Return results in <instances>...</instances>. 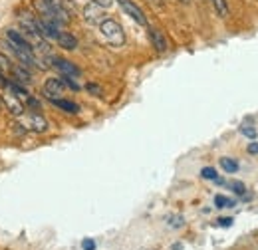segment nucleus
Instances as JSON below:
<instances>
[{"label":"nucleus","instance_id":"1","mask_svg":"<svg viewBox=\"0 0 258 250\" xmlns=\"http://www.w3.org/2000/svg\"><path fill=\"white\" fill-rule=\"evenodd\" d=\"M99 34L105 38V42H109L111 46H123L125 44V34L119 22L111 20V18H105L101 24H99Z\"/></svg>","mask_w":258,"mask_h":250},{"label":"nucleus","instance_id":"2","mask_svg":"<svg viewBox=\"0 0 258 250\" xmlns=\"http://www.w3.org/2000/svg\"><path fill=\"white\" fill-rule=\"evenodd\" d=\"M119 2V6H121V10L127 14L129 18H133L137 24H141V26H147V18H145V14H143V10L133 2V0H117Z\"/></svg>","mask_w":258,"mask_h":250},{"label":"nucleus","instance_id":"3","mask_svg":"<svg viewBox=\"0 0 258 250\" xmlns=\"http://www.w3.org/2000/svg\"><path fill=\"white\" fill-rule=\"evenodd\" d=\"M2 101H4V105L8 107V111H10L12 115H16V117H20V115L26 111V105L22 103V99H18L10 90H8L6 95H2Z\"/></svg>","mask_w":258,"mask_h":250},{"label":"nucleus","instance_id":"4","mask_svg":"<svg viewBox=\"0 0 258 250\" xmlns=\"http://www.w3.org/2000/svg\"><path fill=\"white\" fill-rule=\"evenodd\" d=\"M105 14H103V8L101 6H97L94 2H90L86 8H84V20L88 22V24H101L105 18H103Z\"/></svg>","mask_w":258,"mask_h":250},{"label":"nucleus","instance_id":"5","mask_svg":"<svg viewBox=\"0 0 258 250\" xmlns=\"http://www.w3.org/2000/svg\"><path fill=\"white\" fill-rule=\"evenodd\" d=\"M52 64H54V68L62 74V76H70V78H78L82 72H80V68L76 66V64H72L70 60H64V58H52Z\"/></svg>","mask_w":258,"mask_h":250},{"label":"nucleus","instance_id":"6","mask_svg":"<svg viewBox=\"0 0 258 250\" xmlns=\"http://www.w3.org/2000/svg\"><path fill=\"white\" fill-rule=\"evenodd\" d=\"M64 92H66V84L62 78H50V80H46L44 94L48 95V99L54 97V95H62Z\"/></svg>","mask_w":258,"mask_h":250},{"label":"nucleus","instance_id":"7","mask_svg":"<svg viewBox=\"0 0 258 250\" xmlns=\"http://www.w3.org/2000/svg\"><path fill=\"white\" fill-rule=\"evenodd\" d=\"M149 40H151V44H153V48L163 54V52H167L169 50V42H167V38H165V34L161 30H157V28H149Z\"/></svg>","mask_w":258,"mask_h":250},{"label":"nucleus","instance_id":"8","mask_svg":"<svg viewBox=\"0 0 258 250\" xmlns=\"http://www.w3.org/2000/svg\"><path fill=\"white\" fill-rule=\"evenodd\" d=\"M26 125H28L32 131H36V133H44V131L48 129V121H46L44 115H40L38 111H34V113H30V115L26 117Z\"/></svg>","mask_w":258,"mask_h":250},{"label":"nucleus","instance_id":"9","mask_svg":"<svg viewBox=\"0 0 258 250\" xmlns=\"http://www.w3.org/2000/svg\"><path fill=\"white\" fill-rule=\"evenodd\" d=\"M10 74H12V76H14V80H18L22 86L32 82V74H30V72H28V68H26V66H22V64H12Z\"/></svg>","mask_w":258,"mask_h":250},{"label":"nucleus","instance_id":"10","mask_svg":"<svg viewBox=\"0 0 258 250\" xmlns=\"http://www.w3.org/2000/svg\"><path fill=\"white\" fill-rule=\"evenodd\" d=\"M50 101H52L58 109L66 111V113H78V111H80V105H78V103H74V101H70V99H64V97H50Z\"/></svg>","mask_w":258,"mask_h":250},{"label":"nucleus","instance_id":"11","mask_svg":"<svg viewBox=\"0 0 258 250\" xmlns=\"http://www.w3.org/2000/svg\"><path fill=\"white\" fill-rule=\"evenodd\" d=\"M56 42H58V46L60 48H64V50H76L78 48V38L74 36V34H70V32H60V36L56 38Z\"/></svg>","mask_w":258,"mask_h":250},{"label":"nucleus","instance_id":"12","mask_svg":"<svg viewBox=\"0 0 258 250\" xmlns=\"http://www.w3.org/2000/svg\"><path fill=\"white\" fill-rule=\"evenodd\" d=\"M211 4L215 6V10H217V14H219L221 18H226V16H228V4H226V0H211Z\"/></svg>","mask_w":258,"mask_h":250},{"label":"nucleus","instance_id":"13","mask_svg":"<svg viewBox=\"0 0 258 250\" xmlns=\"http://www.w3.org/2000/svg\"><path fill=\"white\" fill-rule=\"evenodd\" d=\"M221 167L225 169L226 173H236L238 171V163L234 159H230V157H223L221 159Z\"/></svg>","mask_w":258,"mask_h":250},{"label":"nucleus","instance_id":"14","mask_svg":"<svg viewBox=\"0 0 258 250\" xmlns=\"http://www.w3.org/2000/svg\"><path fill=\"white\" fill-rule=\"evenodd\" d=\"M215 207L217 209H230V207H234V201L232 199H226L223 195H217L215 197Z\"/></svg>","mask_w":258,"mask_h":250},{"label":"nucleus","instance_id":"15","mask_svg":"<svg viewBox=\"0 0 258 250\" xmlns=\"http://www.w3.org/2000/svg\"><path fill=\"white\" fill-rule=\"evenodd\" d=\"M240 133H242L244 137H248V139H256V129H254V125L242 123L240 125Z\"/></svg>","mask_w":258,"mask_h":250},{"label":"nucleus","instance_id":"16","mask_svg":"<svg viewBox=\"0 0 258 250\" xmlns=\"http://www.w3.org/2000/svg\"><path fill=\"white\" fill-rule=\"evenodd\" d=\"M201 177H203V179H209V181H217V179H219V173H217V169H213V167H205V169L201 171Z\"/></svg>","mask_w":258,"mask_h":250},{"label":"nucleus","instance_id":"17","mask_svg":"<svg viewBox=\"0 0 258 250\" xmlns=\"http://www.w3.org/2000/svg\"><path fill=\"white\" fill-rule=\"evenodd\" d=\"M228 187L232 189L236 195H244V193H246V187H244V183H240V181H232Z\"/></svg>","mask_w":258,"mask_h":250},{"label":"nucleus","instance_id":"18","mask_svg":"<svg viewBox=\"0 0 258 250\" xmlns=\"http://www.w3.org/2000/svg\"><path fill=\"white\" fill-rule=\"evenodd\" d=\"M169 224L171 226H175V228H179V226H183L185 224V220H183V217H169Z\"/></svg>","mask_w":258,"mask_h":250},{"label":"nucleus","instance_id":"19","mask_svg":"<svg viewBox=\"0 0 258 250\" xmlns=\"http://www.w3.org/2000/svg\"><path fill=\"white\" fill-rule=\"evenodd\" d=\"M26 105H28V107H32V109H40V101H38L36 97H32V95H28Z\"/></svg>","mask_w":258,"mask_h":250},{"label":"nucleus","instance_id":"20","mask_svg":"<svg viewBox=\"0 0 258 250\" xmlns=\"http://www.w3.org/2000/svg\"><path fill=\"white\" fill-rule=\"evenodd\" d=\"M86 90H88L90 94H94V95H101V88H99V86H96V84H88V86H86Z\"/></svg>","mask_w":258,"mask_h":250},{"label":"nucleus","instance_id":"21","mask_svg":"<svg viewBox=\"0 0 258 250\" xmlns=\"http://www.w3.org/2000/svg\"><path fill=\"white\" fill-rule=\"evenodd\" d=\"M82 248L84 250H96V242H94L92 238H86V240L82 242Z\"/></svg>","mask_w":258,"mask_h":250},{"label":"nucleus","instance_id":"22","mask_svg":"<svg viewBox=\"0 0 258 250\" xmlns=\"http://www.w3.org/2000/svg\"><path fill=\"white\" fill-rule=\"evenodd\" d=\"M92 2H94V4H97V6H101V8H109V6H111L115 0H92Z\"/></svg>","mask_w":258,"mask_h":250},{"label":"nucleus","instance_id":"23","mask_svg":"<svg viewBox=\"0 0 258 250\" xmlns=\"http://www.w3.org/2000/svg\"><path fill=\"white\" fill-rule=\"evenodd\" d=\"M248 153H250V155H258V143L256 141L248 145Z\"/></svg>","mask_w":258,"mask_h":250},{"label":"nucleus","instance_id":"24","mask_svg":"<svg viewBox=\"0 0 258 250\" xmlns=\"http://www.w3.org/2000/svg\"><path fill=\"white\" fill-rule=\"evenodd\" d=\"M217 222H219V226H230V224H232V219H219L217 220Z\"/></svg>","mask_w":258,"mask_h":250},{"label":"nucleus","instance_id":"25","mask_svg":"<svg viewBox=\"0 0 258 250\" xmlns=\"http://www.w3.org/2000/svg\"><path fill=\"white\" fill-rule=\"evenodd\" d=\"M181 2H185V4H189V2H191V0H181Z\"/></svg>","mask_w":258,"mask_h":250}]
</instances>
